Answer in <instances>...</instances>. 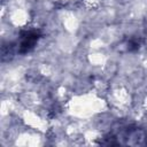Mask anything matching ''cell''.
Masks as SVG:
<instances>
[{
  "label": "cell",
  "mask_w": 147,
  "mask_h": 147,
  "mask_svg": "<svg viewBox=\"0 0 147 147\" xmlns=\"http://www.w3.org/2000/svg\"><path fill=\"white\" fill-rule=\"evenodd\" d=\"M39 39V31H36V30H31V31H26L22 34L21 37V42H20V53L24 54V53H28L30 52L36 42L38 41Z\"/></svg>",
  "instance_id": "1"
}]
</instances>
